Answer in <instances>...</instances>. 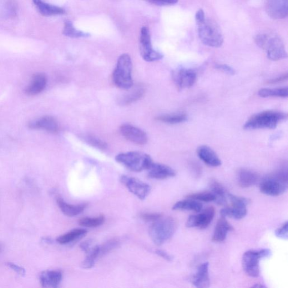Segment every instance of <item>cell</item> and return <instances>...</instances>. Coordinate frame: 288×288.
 <instances>
[{"mask_svg": "<svg viewBox=\"0 0 288 288\" xmlns=\"http://www.w3.org/2000/svg\"><path fill=\"white\" fill-rule=\"evenodd\" d=\"M259 187L262 193L267 195L277 196L284 194L287 189L286 166L266 176L261 181Z\"/></svg>", "mask_w": 288, "mask_h": 288, "instance_id": "1", "label": "cell"}, {"mask_svg": "<svg viewBox=\"0 0 288 288\" xmlns=\"http://www.w3.org/2000/svg\"><path fill=\"white\" fill-rule=\"evenodd\" d=\"M177 228L178 222L173 217H161L150 227L149 235L155 244L161 245L173 236Z\"/></svg>", "mask_w": 288, "mask_h": 288, "instance_id": "2", "label": "cell"}, {"mask_svg": "<svg viewBox=\"0 0 288 288\" xmlns=\"http://www.w3.org/2000/svg\"><path fill=\"white\" fill-rule=\"evenodd\" d=\"M255 42L258 47L265 50L267 57L273 61H277L287 57L284 44L279 37L261 33L257 35Z\"/></svg>", "mask_w": 288, "mask_h": 288, "instance_id": "3", "label": "cell"}, {"mask_svg": "<svg viewBox=\"0 0 288 288\" xmlns=\"http://www.w3.org/2000/svg\"><path fill=\"white\" fill-rule=\"evenodd\" d=\"M286 114L277 111H264L252 116L244 126L247 130L269 129H274L278 124L287 119Z\"/></svg>", "mask_w": 288, "mask_h": 288, "instance_id": "4", "label": "cell"}, {"mask_svg": "<svg viewBox=\"0 0 288 288\" xmlns=\"http://www.w3.org/2000/svg\"><path fill=\"white\" fill-rule=\"evenodd\" d=\"M133 63L129 54H124L119 57L113 73V81L119 89L128 90L133 87Z\"/></svg>", "mask_w": 288, "mask_h": 288, "instance_id": "5", "label": "cell"}, {"mask_svg": "<svg viewBox=\"0 0 288 288\" xmlns=\"http://www.w3.org/2000/svg\"><path fill=\"white\" fill-rule=\"evenodd\" d=\"M198 36L202 43L212 48H220L224 43L221 30L215 22L205 18L196 22Z\"/></svg>", "mask_w": 288, "mask_h": 288, "instance_id": "6", "label": "cell"}, {"mask_svg": "<svg viewBox=\"0 0 288 288\" xmlns=\"http://www.w3.org/2000/svg\"><path fill=\"white\" fill-rule=\"evenodd\" d=\"M115 160L126 168L136 173L148 170L154 162L149 155L139 151H129L119 154L116 156Z\"/></svg>", "mask_w": 288, "mask_h": 288, "instance_id": "7", "label": "cell"}, {"mask_svg": "<svg viewBox=\"0 0 288 288\" xmlns=\"http://www.w3.org/2000/svg\"><path fill=\"white\" fill-rule=\"evenodd\" d=\"M271 255V251L269 249H262L259 251L250 250L245 253L242 256V265L246 274L253 277L260 275V260Z\"/></svg>", "mask_w": 288, "mask_h": 288, "instance_id": "8", "label": "cell"}, {"mask_svg": "<svg viewBox=\"0 0 288 288\" xmlns=\"http://www.w3.org/2000/svg\"><path fill=\"white\" fill-rule=\"evenodd\" d=\"M228 198L231 206L222 209L220 212L221 216L236 220L243 219L247 214L246 205L249 204L250 200L231 194H228Z\"/></svg>", "mask_w": 288, "mask_h": 288, "instance_id": "9", "label": "cell"}, {"mask_svg": "<svg viewBox=\"0 0 288 288\" xmlns=\"http://www.w3.org/2000/svg\"><path fill=\"white\" fill-rule=\"evenodd\" d=\"M140 51L141 57L146 62L157 61L163 58L162 54L153 49L151 45L149 29L147 27H143L141 29Z\"/></svg>", "mask_w": 288, "mask_h": 288, "instance_id": "10", "label": "cell"}, {"mask_svg": "<svg viewBox=\"0 0 288 288\" xmlns=\"http://www.w3.org/2000/svg\"><path fill=\"white\" fill-rule=\"evenodd\" d=\"M120 181L127 189L141 200L145 199L151 191L149 185L127 175L120 177Z\"/></svg>", "mask_w": 288, "mask_h": 288, "instance_id": "11", "label": "cell"}, {"mask_svg": "<svg viewBox=\"0 0 288 288\" xmlns=\"http://www.w3.org/2000/svg\"><path fill=\"white\" fill-rule=\"evenodd\" d=\"M215 215V210L214 207H209L198 215L190 216L187 220L186 226L189 228L196 227L201 230L205 229L213 220Z\"/></svg>", "mask_w": 288, "mask_h": 288, "instance_id": "12", "label": "cell"}, {"mask_svg": "<svg viewBox=\"0 0 288 288\" xmlns=\"http://www.w3.org/2000/svg\"><path fill=\"white\" fill-rule=\"evenodd\" d=\"M120 134L131 143L136 145H144L147 144L148 138L144 131L135 126L125 124L120 127Z\"/></svg>", "mask_w": 288, "mask_h": 288, "instance_id": "13", "label": "cell"}, {"mask_svg": "<svg viewBox=\"0 0 288 288\" xmlns=\"http://www.w3.org/2000/svg\"><path fill=\"white\" fill-rule=\"evenodd\" d=\"M265 10L273 19H284L287 16L288 0H266Z\"/></svg>", "mask_w": 288, "mask_h": 288, "instance_id": "14", "label": "cell"}, {"mask_svg": "<svg viewBox=\"0 0 288 288\" xmlns=\"http://www.w3.org/2000/svg\"><path fill=\"white\" fill-rule=\"evenodd\" d=\"M29 128L32 130H43L52 134H57L59 126L56 119L50 115H45L28 124Z\"/></svg>", "mask_w": 288, "mask_h": 288, "instance_id": "15", "label": "cell"}, {"mask_svg": "<svg viewBox=\"0 0 288 288\" xmlns=\"http://www.w3.org/2000/svg\"><path fill=\"white\" fill-rule=\"evenodd\" d=\"M197 75L195 70L191 69L181 68L174 74L175 83L181 89L190 88L196 82Z\"/></svg>", "mask_w": 288, "mask_h": 288, "instance_id": "16", "label": "cell"}, {"mask_svg": "<svg viewBox=\"0 0 288 288\" xmlns=\"http://www.w3.org/2000/svg\"><path fill=\"white\" fill-rule=\"evenodd\" d=\"M48 83L47 75L44 73H38L33 75L31 83L25 89V93L30 97H33L40 93L46 88Z\"/></svg>", "mask_w": 288, "mask_h": 288, "instance_id": "17", "label": "cell"}, {"mask_svg": "<svg viewBox=\"0 0 288 288\" xmlns=\"http://www.w3.org/2000/svg\"><path fill=\"white\" fill-rule=\"evenodd\" d=\"M148 171V176L153 179L164 180L173 178L176 175V172L173 169L163 164L153 162Z\"/></svg>", "mask_w": 288, "mask_h": 288, "instance_id": "18", "label": "cell"}, {"mask_svg": "<svg viewBox=\"0 0 288 288\" xmlns=\"http://www.w3.org/2000/svg\"><path fill=\"white\" fill-rule=\"evenodd\" d=\"M197 153L199 158L207 165L216 168L222 164L218 155L208 146H200L197 150Z\"/></svg>", "mask_w": 288, "mask_h": 288, "instance_id": "19", "label": "cell"}, {"mask_svg": "<svg viewBox=\"0 0 288 288\" xmlns=\"http://www.w3.org/2000/svg\"><path fill=\"white\" fill-rule=\"evenodd\" d=\"M192 282L197 287L207 288L210 287V279L208 262H205L199 267L193 278V280H192Z\"/></svg>", "mask_w": 288, "mask_h": 288, "instance_id": "20", "label": "cell"}, {"mask_svg": "<svg viewBox=\"0 0 288 288\" xmlns=\"http://www.w3.org/2000/svg\"><path fill=\"white\" fill-rule=\"evenodd\" d=\"M63 279L62 273L59 271L48 270L40 275L41 284L45 287H57Z\"/></svg>", "mask_w": 288, "mask_h": 288, "instance_id": "21", "label": "cell"}, {"mask_svg": "<svg viewBox=\"0 0 288 288\" xmlns=\"http://www.w3.org/2000/svg\"><path fill=\"white\" fill-rule=\"evenodd\" d=\"M233 230V227L226 220L225 217L222 216L217 221L212 240L216 242L224 241L226 238L227 234Z\"/></svg>", "mask_w": 288, "mask_h": 288, "instance_id": "22", "label": "cell"}, {"mask_svg": "<svg viewBox=\"0 0 288 288\" xmlns=\"http://www.w3.org/2000/svg\"><path fill=\"white\" fill-rule=\"evenodd\" d=\"M237 181L242 188H249L255 185L259 179V176L255 172L245 169H241L237 173Z\"/></svg>", "mask_w": 288, "mask_h": 288, "instance_id": "23", "label": "cell"}, {"mask_svg": "<svg viewBox=\"0 0 288 288\" xmlns=\"http://www.w3.org/2000/svg\"><path fill=\"white\" fill-rule=\"evenodd\" d=\"M32 2L39 13L43 16H54L65 13L64 9L44 3L42 0H32Z\"/></svg>", "mask_w": 288, "mask_h": 288, "instance_id": "24", "label": "cell"}, {"mask_svg": "<svg viewBox=\"0 0 288 288\" xmlns=\"http://www.w3.org/2000/svg\"><path fill=\"white\" fill-rule=\"evenodd\" d=\"M57 204L63 213L68 217L76 216L83 212L87 208V204H70L65 202L62 198H58Z\"/></svg>", "mask_w": 288, "mask_h": 288, "instance_id": "25", "label": "cell"}, {"mask_svg": "<svg viewBox=\"0 0 288 288\" xmlns=\"http://www.w3.org/2000/svg\"><path fill=\"white\" fill-rule=\"evenodd\" d=\"M130 89V92L124 95L119 100L122 105H128L132 104L143 97L145 94V88L141 84L135 86L134 88Z\"/></svg>", "mask_w": 288, "mask_h": 288, "instance_id": "26", "label": "cell"}, {"mask_svg": "<svg viewBox=\"0 0 288 288\" xmlns=\"http://www.w3.org/2000/svg\"><path fill=\"white\" fill-rule=\"evenodd\" d=\"M210 187L212 193L216 197V203L220 205L226 204L229 193H227L224 187L215 179H212L210 181Z\"/></svg>", "mask_w": 288, "mask_h": 288, "instance_id": "27", "label": "cell"}, {"mask_svg": "<svg viewBox=\"0 0 288 288\" xmlns=\"http://www.w3.org/2000/svg\"><path fill=\"white\" fill-rule=\"evenodd\" d=\"M88 231L84 229H75L60 236L57 241L61 244H68L76 241L87 235Z\"/></svg>", "mask_w": 288, "mask_h": 288, "instance_id": "28", "label": "cell"}, {"mask_svg": "<svg viewBox=\"0 0 288 288\" xmlns=\"http://www.w3.org/2000/svg\"><path fill=\"white\" fill-rule=\"evenodd\" d=\"M203 209V205L198 200L188 198L177 202L173 207L176 211H192L200 212Z\"/></svg>", "mask_w": 288, "mask_h": 288, "instance_id": "29", "label": "cell"}, {"mask_svg": "<svg viewBox=\"0 0 288 288\" xmlns=\"http://www.w3.org/2000/svg\"><path fill=\"white\" fill-rule=\"evenodd\" d=\"M63 33L65 36L73 38L89 37L90 36L89 33L79 31L75 28L72 22L69 21L65 22Z\"/></svg>", "mask_w": 288, "mask_h": 288, "instance_id": "30", "label": "cell"}, {"mask_svg": "<svg viewBox=\"0 0 288 288\" xmlns=\"http://www.w3.org/2000/svg\"><path fill=\"white\" fill-rule=\"evenodd\" d=\"M160 122L168 124H178L185 122L188 119V116L184 113L164 114L156 118Z\"/></svg>", "mask_w": 288, "mask_h": 288, "instance_id": "31", "label": "cell"}, {"mask_svg": "<svg viewBox=\"0 0 288 288\" xmlns=\"http://www.w3.org/2000/svg\"><path fill=\"white\" fill-rule=\"evenodd\" d=\"M87 256L82 263V267L86 269H89L92 268L95 261L100 257V245H95L92 247V249L87 253Z\"/></svg>", "mask_w": 288, "mask_h": 288, "instance_id": "32", "label": "cell"}, {"mask_svg": "<svg viewBox=\"0 0 288 288\" xmlns=\"http://www.w3.org/2000/svg\"><path fill=\"white\" fill-rule=\"evenodd\" d=\"M259 95L262 98L278 97L287 98L288 90L287 88L277 89H264L259 91Z\"/></svg>", "mask_w": 288, "mask_h": 288, "instance_id": "33", "label": "cell"}, {"mask_svg": "<svg viewBox=\"0 0 288 288\" xmlns=\"http://www.w3.org/2000/svg\"><path fill=\"white\" fill-rule=\"evenodd\" d=\"M105 220V218L103 215H100L95 217H84V218L80 219L78 221V224L84 227L94 228V227L102 225L104 223Z\"/></svg>", "mask_w": 288, "mask_h": 288, "instance_id": "34", "label": "cell"}, {"mask_svg": "<svg viewBox=\"0 0 288 288\" xmlns=\"http://www.w3.org/2000/svg\"><path fill=\"white\" fill-rule=\"evenodd\" d=\"M82 138L86 143L95 148L101 150H105L108 148V145L104 141L93 135H84Z\"/></svg>", "mask_w": 288, "mask_h": 288, "instance_id": "35", "label": "cell"}, {"mask_svg": "<svg viewBox=\"0 0 288 288\" xmlns=\"http://www.w3.org/2000/svg\"><path fill=\"white\" fill-rule=\"evenodd\" d=\"M188 198L204 202L215 201L216 200L215 196L211 191L192 194L188 196Z\"/></svg>", "mask_w": 288, "mask_h": 288, "instance_id": "36", "label": "cell"}, {"mask_svg": "<svg viewBox=\"0 0 288 288\" xmlns=\"http://www.w3.org/2000/svg\"><path fill=\"white\" fill-rule=\"evenodd\" d=\"M119 241L117 239H111L102 245H100V255L102 257L111 251H112L119 245Z\"/></svg>", "mask_w": 288, "mask_h": 288, "instance_id": "37", "label": "cell"}, {"mask_svg": "<svg viewBox=\"0 0 288 288\" xmlns=\"http://www.w3.org/2000/svg\"><path fill=\"white\" fill-rule=\"evenodd\" d=\"M6 9L10 17L16 16L18 11V4L15 0H8L6 3Z\"/></svg>", "mask_w": 288, "mask_h": 288, "instance_id": "38", "label": "cell"}, {"mask_svg": "<svg viewBox=\"0 0 288 288\" xmlns=\"http://www.w3.org/2000/svg\"><path fill=\"white\" fill-rule=\"evenodd\" d=\"M275 235L278 238L285 240L287 239L288 223L287 221L275 231Z\"/></svg>", "mask_w": 288, "mask_h": 288, "instance_id": "39", "label": "cell"}, {"mask_svg": "<svg viewBox=\"0 0 288 288\" xmlns=\"http://www.w3.org/2000/svg\"><path fill=\"white\" fill-rule=\"evenodd\" d=\"M149 3L159 6H173L179 2V0H144Z\"/></svg>", "mask_w": 288, "mask_h": 288, "instance_id": "40", "label": "cell"}, {"mask_svg": "<svg viewBox=\"0 0 288 288\" xmlns=\"http://www.w3.org/2000/svg\"><path fill=\"white\" fill-rule=\"evenodd\" d=\"M161 216L160 214L158 213H143L140 215L141 219L146 221H155L160 219Z\"/></svg>", "mask_w": 288, "mask_h": 288, "instance_id": "41", "label": "cell"}, {"mask_svg": "<svg viewBox=\"0 0 288 288\" xmlns=\"http://www.w3.org/2000/svg\"><path fill=\"white\" fill-rule=\"evenodd\" d=\"M216 68L228 74L233 75L235 74L234 69L226 64L216 65Z\"/></svg>", "mask_w": 288, "mask_h": 288, "instance_id": "42", "label": "cell"}, {"mask_svg": "<svg viewBox=\"0 0 288 288\" xmlns=\"http://www.w3.org/2000/svg\"><path fill=\"white\" fill-rule=\"evenodd\" d=\"M7 265L11 269L16 271L17 274L23 276L26 274V271L21 266L13 264V263L12 262H8Z\"/></svg>", "mask_w": 288, "mask_h": 288, "instance_id": "43", "label": "cell"}, {"mask_svg": "<svg viewBox=\"0 0 288 288\" xmlns=\"http://www.w3.org/2000/svg\"><path fill=\"white\" fill-rule=\"evenodd\" d=\"M288 77L287 73L283 74L280 77H276L275 78H273L268 80L267 83L269 84H276L278 83H280L282 82H285L287 80Z\"/></svg>", "mask_w": 288, "mask_h": 288, "instance_id": "44", "label": "cell"}, {"mask_svg": "<svg viewBox=\"0 0 288 288\" xmlns=\"http://www.w3.org/2000/svg\"><path fill=\"white\" fill-rule=\"evenodd\" d=\"M155 253L159 256L162 257L164 260L168 261H172L173 260V257L163 250H156Z\"/></svg>", "mask_w": 288, "mask_h": 288, "instance_id": "45", "label": "cell"}, {"mask_svg": "<svg viewBox=\"0 0 288 288\" xmlns=\"http://www.w3.org/2000/svg\"><path fill=\"white\" fill-rule=\"evenodd\" d=\"M92 241L91 240L85 241L80 244V249L83 251L85 252L86 254L91 249H92Z\"/></svg>", "mask_w": 288, "mask_h": 288, "instance_id": "46", "label": "cell"}, {"mask_svg": "<svg viewBox=\"0 0 288 288\" xmlns=\"http://www.w3.org/2000/svg\"><path fill=\"white\" fill-rule=\"evenodd\" d=\"M253 287H265V286L264 285H260V284H256L254 286H253Z\"/></svg>", "mask_w": 288, "mask_h": 288, "instance_id": "47", "label": "cell"}]
</instances>
